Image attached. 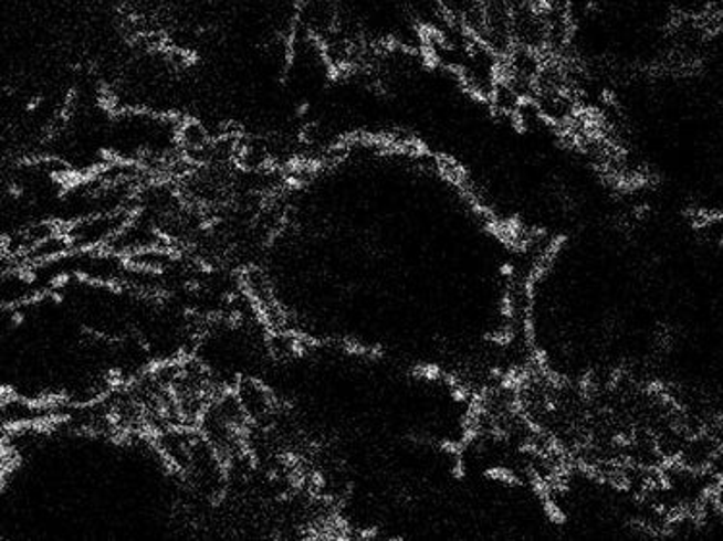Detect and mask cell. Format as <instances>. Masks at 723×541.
<instances>
[{
    "mask_svg": "<svg viewBox=\"0 0 723 541\" xmlns=\"http://www.w3.org/2000/svg\"><path fill=\"white\" fill-rule=\"evenodd\" d=\"M543 8H552V10H564L567 0H536Z\"/></svg>",
    "mask_w": 723,
    "mask_h": 541,
    "instance_id": "2",
    "label": "cell"
},
{
    "mask_svg": "<svg viewBox=\"0 0 723 541\" xmlns=\"http://www.w3.org/2000/svg\"><path fill=\"white\" fill-rule=\"evenodd\" d=\"M510 4H512L513 8L521 7V4H525V2H528V0H507Z\"/></svg>",
    "mask_w": 723,
    "mask_h": 541,
    "instance_id": "3",
    "label": "cell"
},
{
    "mask_svg": "<svg viewBox=\"0 0 723 541\" xmlns=\"http://www.w3.org/2000/svg\"><path fill=\"white\" fill-rule=\"evenodd\" d=\"M596 0H567L565 2V18L572 23V28H577L579 23L585 22L588 15L595 10Z\"/></svg>",
    "mask_w": 723,
    "mask_h": 541,
    "instance_id": "1",
    "label": "cell"
}]
</instances>
